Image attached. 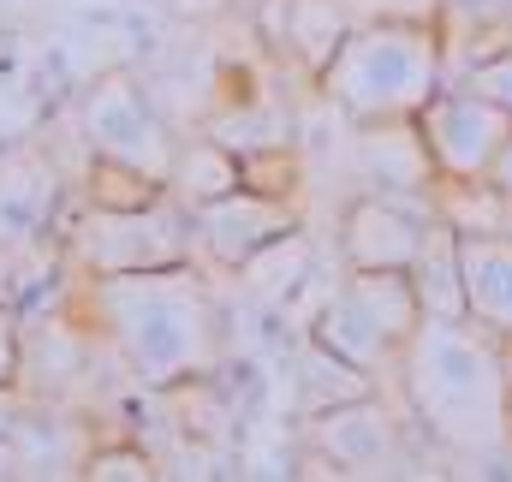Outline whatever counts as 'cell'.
<instances>
[{
    "label": "cell",
    "instance_id": "obj_1",
    "mask_svg": "<svg viewBox=\"0 0 512 482\" xmlns=\"http://www.w3.org/2000/svg\"><path fill=\"white\" fill-rule=\"evenodd\" d=\"M66 304L90 328L96 346L137 387L173 393L179 381L221 375V304L209 292L203 262H167V268H131V274H72Z\"/></svg>",
    "mask_w": 512,
    "mask_h": 482
},
{
    "label": "cell",
    "instance_id": "obj_2",
    "mask_svg": "<svg viewBox=\"0 0 512 482\" xmlns=\"http://www.w3.org/2000/svg\"><path fill=\"white\" fill-rule=\"evenodd\" d=\"M411 423L453 459L471 465L512 441V369L489 328L423 316L393 363Z\"/></svg>",
    "mask_w": 512,
    "mask_h": 482
},
{
    "label": "cell",
    "instance_id": "obj_3",
    "mask_svg": "<svg viewBox=\"0 0 512 482\" xmlns=\"http://www.w3.org/2000/svg\"><path fill=\"white\" fill-rule=\"evenodd\" d=\"M316 90L346 125L417 120L429 96L447 90L441 18H358L340 54L316 72Z\"/></svg>",
    "mask_w": 512,
    "mask_h": 482
},
{
    "label": "cell",
    "instance_id": "obj_4",
    "mask_svg": "<svg viewBox=\"0 0 512 482\" xmlns=\"http://www.w3.org/2000/svg\"><path fill=\"white\" fill-rule=\"evenodd\" d=\"M54 239L72 274H131V268H167V262H197L191 244V209L167 191L137 209H102L78 203L72 221H54Z\"/></svg>",
    "mask_w": 512,
    "mask_h": 482
},
{
    "label": "cell",
    "instance_id": "obj_5",
    "mask_svg": "<svg viewBox=\"0 0 512 482\" xmlns=\"http://www.w3.org/2000/svg\"><path fill=\"white\" fill-rule=\"evenodd\" d=\"M72 120H78V137H84L90 155L120 161L131 173H149V179L167 185V173H173V161H179V137L167 131V120H161L155 102H149V90H143L131 72L96 78V84L78 96Z\"/></svg>",
    "mask_w": 512,
    "mask_h": 482
},
{
    "label": "cell",
    "instance_id": "obj_6",
    "mask_svg": "<svg viewBox=\"0 0 512 482\" xmlns=\"http://www.w3.org/2000/svg\"><path fill=\"white\" fill-rule=\"evenodd\" d=\"M310 471L316 477H393L411 465V441L399 429V411L382 393L340 399L328 411H310Z\"/></svg>",
    "mask_w": 512,
    "mask_h": 482
},
{
    "label": "cell",
    "instance_id": "obj_7",
    "mask_svg": "<svg viewBox=\"0 0 512 482\" xmlns=\"http://www.w3.org/2000/svg\"><path fill=\"white\" fill-rule=\"evenodd\" d=\"M346 167H352L358 191L411 203V209H423V215L441 221V167H435V155H429L417 120L352 125V137H346Z\"/></svg>",
    "mask_w": 512,
    "mask_h": 482
},
{
    "label": "cell",
    "instance_id": "obj_8",
    "mask_svg": "<svg viewBox=\"0 0 512 482\" xmlns=\"http://www.w3.org/2000/svg\"><path fill=\"white\" fill-rule=\"evenodd\" d=\"M417 131H423L441 179H489V167L501 161V149L512 137V114L501 102L465 90V84H447L417 114Z\"/></svg>",
    "mask_w": 512,
    "mask_h": 482
},
{
    "label": "cell",
    "instance_id": "obj_9",
    "mask_svg": "<svg viewBox=\"0 0 512 482\" xmlns=\"http://www.w3.org/2000/svg\"><path fill=\"white\" fill-rule=\"evenodd\" d=\"M298 203L280 197V191H256V185H239L215 203H197L191 209V244H197V262H215L227 274H239L262 244L298 233Z\"/></svg>",
    "mask_w": 512,
    "mask_h": 482
},
{
    "label": "cell",
    "instance_id": "obj_10",
    "mask_svg": "<svg viewBox=\"0 0 512 482\" xmlns=\"http://www.w3.org/2000/svg\"><path fill=\"white\" fill-rule=\"evenodd\" d=\"M435 233V215L411 209V203H393V197H370L358 191L346 209H340V262L346 268H411L423 256V244Z\"/></svg>",
    "mask_w": 512,
    "mask_h": 482
},
{
    "label": "cell",
    "instance_id": "obj_11",
    "mask_svg": "<svg viewBox=\"0 0 512 482\" xmlns=\"http://www.w3.org/2000/svg\"><path fill=\"white\" fill-rule=\"evenodd\" d=\"M90 429L84 417L60 411V405H30L18 411V423L6 429L0 441V477H84V459H90Z\"/></svg>",
    "mask_w": 512,
    "mask_h": 482
},
{
    "label": "cell",
    "instance_id": "obj_12",
    "mask_svg": "<svg viewBox=\"0 0 512 482\" xmlns=\"http://www.w3.org/2000/svg\"><path fill=\"white\" fill-rule=\"evenodd\" d=\"M459 256L471 322L495 340H512V233H459Z\"/></svg>",
    "mask_w": 512,
    "mask_h": 482
},
{
    "label": "cell",
    "instance_id": "obj_13",
    "mask_svg": "<svg viewBox=\"0 0 512 482\" xmlns=\"http://www.w3.org/2000/svg\"><path fill=\"white\" fill-rule=\"evenodd\" d=\"M316 346H328L334 358H346V363H358V369H370V375H393V363H399V352L405 346H393L382 328L364 316V304L334 280V292L322 298V310L310 316V328H304Z\"/></svg>",
    "mask_w": 512,
    "mask_h": 482
},
{
    "label": "cell",
    "instance_id": "obj_14",
    "mask_svg": "<svg viewBox=\"0 0 512 482\" xmlns=\"http://www.w3.org/2000/svg\"><path fill=\"white\" fill-rule=\"evenodd\" d=\"M310 274H316V244H310L304 227L286 233V239H274V244H262L251 262L239 268L245 292H251L262 310H274V316H286L298 304V292H310Z\"/></svg>",
    "mask_w": 512,
    "mask_h": 482
},
{
    "label": "cell",
    "instance_id": "obj_15",
    "mask_svg": "<svg viewBox=\"0 0 512 482\" xmlns=\"http://www.w3.org/2000/svg\"><path fill=\"white\" fill-rule=\"evenodd\" d=\"M245 185V155H233L221 137H185L179 143V161H173V173H167V191L185 203V209H197V203H215V197H227V191H239Z\"/></svg>",
    "mask_w": 512,
    "mask_h": 482
},
{
    "label": "cell",
    "instance_id": "obj_16",
    "mask_svg": "<svg viewBox=\"0 0 512 482\" xmlns=\"http://www.w3.org/2000/svg\"><path fill=\"white\" fill-rule=\"evenodd\" d=\"M352 24H358V6H352V0H286L280 42H286L292 60L316 78V72L340 54V42H346Z\"/></svg>",
    "mask_w": 512,
    "mask_h": 482
},
{
    "label": "cell",
    "instance_id": "obj_17",
    "mask_svg": "<svg viewBox=\"0 0 512 482\" xmlns=\"http://www.w3.org/2000/svg\"><path fill=\"white\" fill-rule=\"evenodd\" d=\"M411 280H417L423 316H441V322H465L471 316V304H465V256H459V233L447 221H435L423 256L411 262Z\"/></svg>",
    "mask_w": 512,
    "mask_h": 482
},
{
    "label": "cell",
    "instance_id": "obj_18",
    "mask_svg": "<svg viewBox=\"0 0 512 482\" xmlns=\"http://www.w3.org/2000/svg\"><path fill=\"white\" fill-rule=\"evenodd\" d=\"M358 393H376V375L358 369V363L334 358L328 346H316L304 334V358H298V399H304V417L310 411H328L340 399H358Z\"/></svg>",
    "mask_w": 512,
    "mask_h": 482
},
{
    "label": "cell",
    "instance_id": "obj_19",
    "mask_svg": "<svg viewBox=\"0 0 512 482\" xmlns=\"http://www.w3.org/2000/svg\"><path fill=\"white\" fill-rule=\"evenodd\" d=\"M209 137H221L233 155H268V149H292V125L280 108H262V102H239V108H221L215 120L203 125Z\"/></svg>",
    "mask_w": 512,
    "mask_h": 482
},
{
    "label": "cell",
    "instance_id": "obj_20",
    "mask_svg": "<svg viewBox=\"0 0 512 482\" xmlns=\"http://www.w3.org/2000/svg\"><path fill=\"white\" fill-rule=\"evenodd\" d=\"M441 30L447 42H471L477 54H489L512 42V0H441Z\"/></svg>",
    "mask_w": 512,
    "mask_h": 482
},
{
    "label": "cell",
    "instance_id": "obj_21",
    "mask_svg": "<svg viewBox=\"0 0 512 482\" xmlns=\"http://www.w3.org/2000/svg\"><path fill=\"white\" fill-rule=\"evenodd\" d=\"M84 477L90 482H155V477H167V471L155 465V453H143L131 441H114V447H90Z\"/></svg>",
    "mask_w": 512,
    "mask_h": 482
},
{
    "label": "cell",
    "instance_id": "obj_22",
    "mask_svg": "<svg viewBox=\"0 0 512 482\" xmlns=\"http://www.w3.org/2000/svg\"><path fill=\"white\" fill-rule=\"evenodd\" d=\"M453 84H465V90H477V96L501 102V108L512 114V42L489 48V54H477V60H465V66L453 72Z\"/></svg>",
    "mask_w": 512,
    "mask_h": 482
},
{
    "label": "cell",
    "instance_id": "obj_23",
    "mask_svg": "<svg viewBox=\"0 0 512 482\" xmlns=\"http://www.w3.org/2000/svg\"><path fill=\"white\" fill-rule=\"evenodd\" d=\"M0 387H24V310L0 304Z\"/></svg>",
    "mask_w": 512,
    "mask_h": 482
},
{
    "label": "cell",
    "instance_id": "obj_24",
    "mask_svg": "<svg viewBox=\"0 0 512 482\" xmlns=\"http://www.w3.org/2000/svg\"><path fill=\"white\" fill-rule=\"evenodd\" d=\"M18 411H24V387H0V441H6V429L18 423Z\"/></svg>",
    "mask_w": 512,
    "mask_h": 482
},
{
    "label": "cell",
    "instance_id": "obj_25",
    "mask_svg": "<svg viewBox=\"0 0 512 482\" xmlns=\"http://www.w3.org/2000/svg\"><path fill=\"white\" fill-rule=\"evenodd\" d=\"M489 179H495V185H501V191L512 197V137H507V149H501V161L489 167Z\"/></svg>",
    "mask_w": 512,
    "mask_h": 482
},
{
    "label": "cell",
    "instance_id": "obj_26",
    "mask_svg": "<svg viewBox=\"0 0 512 482\" xmlns=\"http://www.w3.org/2000/svg\"><path fill=\"white\" fill-rule=\"evenodd\" d=\"M501 352H507V369H512V340H501Z\"/></svg>",
    "mask_w": 512,
    "mask_h": 482
}]
</instances>
